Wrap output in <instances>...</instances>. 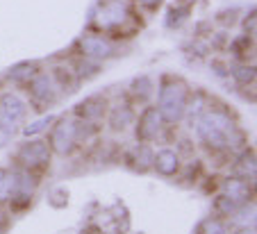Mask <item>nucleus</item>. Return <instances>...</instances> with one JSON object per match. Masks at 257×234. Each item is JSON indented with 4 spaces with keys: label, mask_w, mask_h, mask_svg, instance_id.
Instances as JSON below:
<instances>
[{
    "label": "nucleus",
    "mask_w": 257,
    "mask_h": 234,
    "mask_svg": "<svg viewBox=\"0 0 257 234\" xmlns=\"http://www.w3.org/2000/svg\"><path fill=\"white\" fill-rule=\"evenodd\" d=\"M189 3H187V7H178V3L175 5H171V10H169V14H166V21H164V25L166 28H178V25H182L187 19H189Z\"/></svg>",
    "instance_id": "393cba45"
},
{
    "label": "nucleus",
    "mask_w": 257,
    "mask_h": 234,
    "mask_svg": "<svg viewBox=\"0 0 257 234\" xmlns=\"http://www.w3.org/2000/svg\"><path fill=\"white\" fill-rule=\"evenodd\" d=\"M135 118H137V114L130 103H118L107 114V125H109L112 132H123L135 123Z\"/></svg>",
    "instance_id": "dca6fc26"
},
{
    "label": "nucleus",
    "mask_w": 257,
    "mask_h": 234,
    "mask_svg": "<svg viewBox=\"0 0 257 234\" xmlns=\"http://www.w3.org/2000/svg\"><path fill=\"white\" fill-rule=\"evenodd\" d=\"M50 148L44 139H28L19 146L16 150V161H19V168H25V171H44L46 166L50 164Z\"/></svg>",
    "instance_id": "0eeeda50"
},
{
    "label": "nucleus",
    "mask_w": 257,
    "mask_h": 234,
    "mask_svg": "<svg viewBox=\"0 0 257 234\" xmlns=\"http://www.w3.org/2000/svg\"><path fill=\"white\" fill-rule=\"evenodd\" d=\"M107 100L105 96H89L87 100L78 103L73 107V116L80 118V121H91V123H98L102 121V116L107 114Z\"/></svg>",
    "instance_id": "f8f14e48"
},
{
    "label": "nucleus",
    "mask_w": 257,
    "mask_h": 234,
    "mask_svg": "<svg viewBox=\"0 0 257 234\" xmlns=\"http://www.w3.org/2000/svg\"><path fill=\"white\" fill-rule=\"evenodd\" d=\"M75 48H78L80 57L87 59H96V62H107L118 55V48L114 41H109L105 35H98V32H87L75 41Z\"/></svg>",
    "instance_id": "1a4fd4ad"
},
{
    "label": "nucleus",
    "mask_w": 257,
    "mask_h": 234,
    "mask_svg": "<svg viewBox=\"0 0 257 234\" xmlns=\"http://www.w3.org/2000/svg\"><path fill=\"white\" fill-rule=\"evenodd\" d=\"M53 121H55V116H41V118H37V121H32V123H28V125H23L21 127V134L23 137H28V139H32V137H37V134H41V132H46L50 125H53Z\"/></svg>",
    "instance_id": "b1692460"
},
{
    "label": "nucleus",
    "mask_w": 257,
    "mask_h": 234,
    "mask_svg": "<svg viewBox=\"0 0 257 234\" xmlns=\"http://www.w3.org/2000/svg\"><path fill=\"white\" fill-rule=\"evenodd\" d=\"M12 184H14V171H7V168H0V205L10 200Z\"/></svg>",
    "instance_id": "bb28decb"
},
{
    "label": "nucleus",
    "mask_w": 257,
    "mask_h": 234,
    "mask_svg": "<svg viewBox=\"0 0 257 234\" xmlns=\"http://www.w3.org/2000/svg\"><path fill=\"white\" fill-rule=\"evenodd\" d=\"M73 73H75V78L82 82V80H91L96 78V75L102 73V62H96V59H87V57H80L73 62Z\"/></svg>",
    "instance_id": "aec40b11"
},
{
    "label": "nucleus",
    "mask_w": 257,
    "mask_h": 234,
    "mask_svg": "<svg viewBox=\"0 0 257 234\" xmlns=\"http://www.w3.org/2000/svg\"><path fill=\"white\" fill-rule=\"evenodd\" d=\"M144 10H155V7H160L162 5V0H137Z\"/></svg>",
    "instance_id": "c756f323"
},
{
    "label": "nucleus",
    "mask_w": 257,
    "mask_h": 234,
    "mask_svg": "<svg viewBox=\"0 0 257 234\" xmlns=\"http://www.w3.org/2000/svg\"><path fill=\"white\" fill-rule=\"evenodd\" d=\"M39 62H21L14 64L10 71H7V80H12L14 84H21V87H28V82L39 73Z\"/></svg>",
    "instance_id": "6ab92c4d"
},
{
    "label": "nucleus",
    "mask_w": 257,
    "mask_h": 234,
    "mask_svg": "<svg viewBox=\"0 0 257 234\" xmlns=\"http://www.w3.org/2000/svg\"><path fill=\"white\" fill-rule=\"evenodd\" d=\"M232 234H257V232H255V225H246V227H237Z\"/></svg>",
    "instance_id": "7c9ffc66"
},
{
    "label": "nucleus",
    "mask_w": 257,
    "mask_h": 234,
    "mask_svg": "<svg viewBox=\"0 0 257 234\" xmlns=\"http://www.w3.org/2000/svg\"><path fill=\"white\" fill-rule=\"evenodd\" d=\"M180 152L175 148H160L155 150V159H153V171L162 177H175L180 173Z\"/></svg>",
    "instance_id": "ddd939ff"
},
{
    "label": "nucleus",
    "mask_w": 257,
    "mask_h": 234,
    "mask_svg": "<svg viewBox=\"0 0 257 234\" xmlns=\"http://www.w3.org/2000/svg\"><path fill=\"white\" fill-rule=\"evenodd\" d=\"M246 48L248 50L252 48V37L250 35H241V37H237V39L230 41V53L239 55V57H246V55H248Z\"/></svg>",
    "instance_id": "cd10ccee"
},
{
    "label": "nucleus",
    "mask_w": 257,
    "mask_h": 234,
    "mask_svg": "<svg viewBox=\"0 0 257 234\" xmlns=\"http://www.w3.org/2000/svg\"><path fill=\"white\" fill-rule=\"evenodd\" d=\"M216 103L212 96H207L205 91H191L189 93V100H187V109H185V116H182V121L189 123V127L196 125V121H198L200 116H203L205 112H207L212 105Z\"/></svg>",
    "instance_id": "4468645a"
},
{
    "label": "nucleus",
    "mask_w": 257,
    "mask_h": 234,
    "mask_svg": "<svg viewBox=\"0 0 257 234\" xmlns=\"http://www.w3.org/2000/svg\"><path fill=\"white\" fill-rule=\"evenodd\" d=\"M221 193L234 200L237 205H246V202H252V182L239 175H228L221 182Z\"/></svg>",
    "instance_id": "9b49d317"
},
{
    "label": "nucleus",
    "mask_w": 257,
    "mask_h": 234,
    "mask_svg": "<svg viewBox=\"0 0 257 234\" xmlns=\"http://www.w3.org/2000/svg\"><path fill=\"white\" fill-rule=\"evenodd\" d=\"M232 175L239 177H246V180L255 182L257 175V161H255V150H248V148H241L239 150V157H234V164H232Z\"/></svg>",
    "instance_id": "f3484780"
},
{
    "label": "nucleus",
    "mask_w": 257,
    "mask_h": 234,
    "mask_svg": "<svg viewBox=\"0 0 257 234\" xmlns=\"http://www.w3.org/2000/svg\"><path fill=\"white\" fill-rule=\"evenodd\" d=\"M137 127H135V139L137 143H153L162 137V132H164V118L162 114L157 112V107L148 105L144 112L139 114V118H135Z\"/></svg>",
    "instance_id": "9d476101"
},
{
    "label": "nucleus",
    "mask_w": 257,
    "mask_h": 234,
    "mask_svg": "<svg viewBox=\"0 0 257 234\" xmlns=\"http://www.w3.org/2000/svg\"><path fill=\"white\" fill-rule=\"evenodd\" d=\"M241 28H243V35H255V30H257V16H255V10H250L246 16H243V23H241Z\"/></svg>",
    "instance_id": "c85d7f7f"
},
{
    "label": "nucleus",
    "mask_w": 257,
    "mask_h": 234,
    "mask_svg": "<svg viewBox=\"0 0 257 234\" xmlns=\"http://www.w3.org/2000/svg\"><path fill=\"white\" fill-rule=\"evenodd\" d=\"M212 207H214V211H216L221 218H232V214H234V211H237L241 205H237V202H234V200H230L228 195L218 193L216 198H214Z\"/></svg>",
    "instance_id": "5701e85b"
},
{
    "label": "nucleus",
    "mask_w": 257,
    "mask_h": 234,
    "mask_svg": "<svg viewBox=\"0 0 257 234\" xmlns=\"http://www.w3.org/2000/svg\"><path fill=\"white\" fill-rule=\"evenodd\" d=\"M196 137L212 152H239L246 148V132L228 107L214 103L194 125Z\"/></svg>",
    "instance_id": "f257e3e1"
},
{
    "label": "nucleus",
    "mask_w": 257,
    "mask_h": 234,
    "mask_svg": "<svg viewBox=\"0 0 257 234\" xmlns=\"http://www.w3.org/2000/svg\"><path fill=\"white\" fill-rule=\"evenodd\" d=\"M135 28V12L127 0H98L89 16V30L98 35H118Z\"/></svg>",
    "instance_id": "7ed1b4c3"
},
{
    "label": "nucleus",
    "mask_w": 257,
    "mask_h": 234,
    "mask_svg": "<svg viewBox=\"0 0 257 234\" xmlns=\"http://www.w3.org/2000/svg\"><path fill=\"white\" fill-rule=\"evenodd\" d=\"M153 159H155V150L151 143H137L130 152H127L125 161L132 171L137 173H148L153 171Z\"/></svg>",
    "instance_id": "2eb2a0df"
},
{
    "label": "nucleus",
    "mask_w": 257,
    "mask_h": 234,
    "mask_svg": "<svg viewBox=\"0 0 257 234\" xmlns=\"http://www.w3.org/2000/svg\"><path fill=\"white\" fill-rule=\"evenodd\" d=\"M28 116V103L19 93H0V134L14 137L21 132V123Z\"/></svg>",
    "instance_id": "39448f33"
},
{
    "label": "nucleus",
    "mask_w": 257,
    "mask_h": 234,
    "mask_svg": "<svg viewBox=\"0 0 257 234\" xmlns=\"http://www.w3.org/2000/svg\"><path fill=\"white\" fill-rule=\"evenodd\" d=\"M232 223H237V227H246V225H255V205H241L237 211L232 214Z\"/></svg>",
    "instance_id": "a878e982"
},
{
    "label": "nucleus",
    "mask_w": 257,
    "mask_h": 234,
    "mask_svg": "<svg viewBox=\"0 0 257 234\" xmlns=\"http://www.w3.org/2000/svg\"><path fill=\"white\" fill-rule=\"evenodd\" d=\"M228 75L241 87L255 84V66L252 64H232V66H228Z\"/></svg>",
    "instance_id": "412c9836"
},
{
    "label": "nucleus",
    "mask_w": 257,
    "mask_h": 234,
    "mask_svg": "<svg viewBox=\"0 0 257 234\" xmlns=\"http://www.w3.org/2000/svg\"><path fill=\"white\" fill-rule=\"evenodd\" d=\"M25 89H28L30 103H32V107L37 109V112H48L50 107L57 105L59 96H62L59 84L55 82L53 73H44V71H39V73L34 75Z\"/></svg>",
    "instance_id": "423d86ee"
},
{
    "label": "nucleus",
    "mask_w": 257,
    "mask_h": 234,
    "mask_svg": "<svg viewBox=\"0 0 257 234\" xmlns=\"http://www.w3.org/2000/svg\"><path fill=\"white\" fill-rule=\"evenodd\" d=\"M189 82L180 75L166 73L157 84V112L162 114L166 125H178L185 116L187 100H189Z\"/></svg>",
    "instance_id": "f03ea898"
},
{
    "label": "nucleus",
    "mask_w": 257,
    "mask_h": 234,
    "mask_svg": "<svg viewBox=\"0 0 257 234\" xmlns=\"http://www.w3.org/2000/svg\"><path fill=\"white\" fill-rule=\"evenodd\" d=\"M155 96V82L151 75H137L130 82V98L135 103H151Z\"/></svg>",
    "instance_id": "a211bd4d"
},
{
    "label": "nucleus",
    "mask_w": 257,
    "mask_h": 234,
    "mask_svg": "<svg viewBox=\"0 0 257 234\" xmlns=\"http://www.w3.org/2000/svg\"><path fill=\"white\" fill-rule=\"evenodd\" d=\"M48 148L57 157H68L80 143L78 134V118L75 116H62L55 118L53 125L48 127Z\"/></svg>",
    "instance_id": "20e7f679"
},
{
    "label": "nucleus",
    "mask_w": 257,
    "mask_h": 234,
    "mask_svg": "<svg viewBox=\"0 0 257 234\" xmlns=\"http://www.w3.org/2000/svg\"><path fill=\"white\" fill-rule=\"evenodd\" d=\"M37 186H39V175L32 171H25V168H19L14 171V184H12V193H10V207L21 214L25 207L32 202L34 193H37Z\"/></svg>",
    "instance_id": "6e6552de"
},
{
    "label": "nucleus",
    "mask_w": 257,
    "mask_h": 234,
    "mask_svg": "<svg viewBox=\"0 0 257 234\" xmlns=\"http://www.w3.org/2000/svg\"><path fill=\"white\" fill-rule=\"evenodd\" d=\"M5 227H7V223L3 218H0V234H5Z\"/></svg>",
    "instance_id": "2f4dec72"
},
{
    "label": "nucleus",
    "mask_w": 257,
    "mask_h": 234,
    "mask_svg": "<svg viewBox=\"0 0 257 234\" xmlns=\"http://www.w3.org/2000/svg\"><path fill=\"white\" fill-rule=\"evenodd\" d=\"M196 234H230L228 223H225L221 216H207L198 223Z\"/></svg>",
    "instance_id": "4be33fe9"
}]
</instances>
